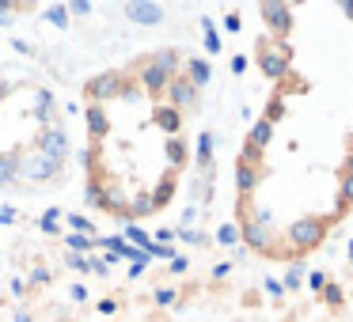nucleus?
Listing matches in <instances>:
<instances>
[{
  "instance_id": "nucleus-29",
  "label": "nucleus",
  "mask_w": 353,
  "mask_h": 322,
  "mask_svg": "<svg viewBox=\"0 0 353 322\" xmlns=\"http://www.w3.org/2000/svg\"><path fill=\"white\" fill-rule=\"evenodd\" d=\"M122 239H125V243H133L137 250H145V254H148V246H152V235H148L145 228H137V224H125Z\"/></svg>"
},
{
  "instance_id": "nucleus-24",
  "label": "nucleus",
  "mask_w": 353,
  "mask_h": 322,
  "mask_svg": "<svg viewBox=\"0 0 353 322\" xmlns=\"http://www.w3.org/2000/svg\"><path fill=\"white\" fill-rule=\"evenodd\" d=\"M304 277H307L304 261H289V269H285V277H281V288H285V296H289V292H300V284H304Z\"/></svg>"
},
{
  "instance_id": "nucleus-50",
  "label": "nucleus",
  "mask_w": 353,
  "mask_h": 322,
  "mask_svg": "<svg viewBox=\"0 0 353 322\" xmlns=\"http://www.w3.org/2000/svg\"><path fill=\"white\" fill-rule=\"evenodd\" d=\"M95 307H99V314H114L118 311V299H99Z\"/></svg>"
},
{
  "instance_id": "nucleus-35",
  "label": "nucleus",
  "mask_w": 353,
  "mask_h": 322,
  "mask_svg": "<svg viewBox=\"0 0 353 322\" xmlns=\"http://www.w3.org/2000/svg\"><path fill=\"white\" fill-rule=\"evenodd\" d=\"M50 281H54L50 266H34V269H31V277H27V284H31V288H42V284H50Z\"/></svg>"
},
{
  "instance_id": "nucleus-57",
  "label": "nucleus",
  "mask_w": 353,
  "mask_h": 322,
  "mask_svg": "<svg viewBox=\"0 0 353 322\" xmlns=\"http://www.w3.org/2000/svg\"><path fill=\"white\" fill-rule=\"evenodd\" d=\"M350 269H353V266H350Z\"/></svg>"
},
{
  "instance_id": "nucleus-14",
  "label": "nucleus",
  "mask_w": 353,
  "mask_h": 322,
  "mask_svg": "<svg viewBox=\"0 0 353 322\" xmlns=\"http://www.w3.org/2000/svg\"><path fill=\"white\" fill-rule=\"evenodd\" d=\"M152 122L160 125V129L168 133V137H179V129H183V114H179L175 107H168V103H160V107H156Z\"/></svg>"
},
{
  "instance_id": "nucleus-7",
  "label": "nucleus",
  "mask_w": 353,
  "mask_h": 322,
  "mask_svg": "<svg viewBox=\"0 0 353 322\" xmlns=\"http://www.w3.org/2000/svg\"><path fill=\"white\" fill-rule=\"evenodd\" d=\"M163 95H168V107H175L179 114H198V107H201V92L186 76H175Z\"/></svg>"
},
{
  "instance_id": "nucleus-4",
  "label": "nucleus",
  "mask_w": 353,
  "mask_h": 322,
  "mask_svg": "<svg viewBox=\"0 0 353 322\" xmlns=\"http://www.w3.org/2000/svg\"><path fill=\"white\" fill-rule=\"evenodd\" d=\"M130 80H133V84H137L145 95H163L175 76H168L163 69H156V65L148 61V54H145V57H137V61L130 65Z\"/></svg>"
},
{
  "instance_id": "nucleus-10",
  "label": "nucleus",
  "mask_w": 353,
  "mask_h": 322,
  "mask_svg": "<svg viewBox=\"0 0 353 322\" xmlns=\"http://www.w3.org/2000/svg\"><path fill=\"white\" fill-rule=\"evenodd\" d=\"M39 152L50 155L54 163H65V155H69V137H65L61 125H50V129H42L39 137Z\"/></svg>"
},
{
  "instance_id": "nucleus-8",
  "label": "nucleus",
  "mask_w": 353,
  "mask_h": 322,
  "mask_svg": "<svg viewBox=\"0 0 353 322\" xmlns=\"http://www.w3.org/2000/svg\"><path fill=\"white\" fill-rule=\"evenodd\" d=\"M270 175L266 163H251V160H236V193L243 201L254 197V190H259V182Z\"/></svg>"
},
{
  "instance_id": "nucleus-23",
  "label": "nucleus",
  "mask_w": 353,
  "mask_h": 322,
  "mask_svg": "<svg viewBox=\"0 0 353 322\" xmlns=\"http://www.w3.org/2000/svg\"><path fill=\"white\" fill-rule=\"evenodd\" d=\"M122 261H130V281H137L148 269V254L137 250V246H130V243H125V250H122Z\"/></svg>"
},
{
  "instance_id": "nucleus-6",
  "label": "nucleus",
  "mask_w": 353,
  "mask_h": 322,
  "mask_svg": "<svg viewBox=\"0 0 353 322\" xmlns=\"http://www.w3.org/2000/svg\"><path fill=\"white\" fill-rule=\"evenodd\" d=\"M122 84H125V72H99L84 84V95L92 99V107H103V103L122 95Z\"/></svg>"
},
{
  "instance_id": "nucleus-22",
  "label": "nucleus",
  "mask_w": 353,
  "mask_h": 322,
  "mask_svg": "<svg viewBox=\"0 0 353 322\" xmlns=\"http://www.w3.org/2000/svg\"><path fill=\"white\" fill-rule=\"evenodd\" d=\"M198 27H201V34H205V50H209V57H213V54H221V50H224V42H221V31H216V19L201 16V19H198Z\"/></svg>"
},
{
  "instance_id": "nucleus-44",
  "label": "nucleus",
  "mask_w": 353,
  "mask_h": 322,
  "mask_svg": "<svg viewBox=\"0 0 353 322\" xmlns=\"http://www.w3.org/2000/svg\"><path fill=\"white\" fill-rule=\"evenodd\" d=\"M224 31H228V34H239V31H243V19H239V12H228V16H224Z\"/></svg>"
},
{
  "instance_id": "nucleus-30",
  "label": "nucleus",
  "mask_w": 353,
  "mask_h": 322,
  "mask_svg": "<svg viewBox=\"0 0 353 322\" xmlns=\"http://www.w3.org/2000/svg\"><path fill=\"white\" fill-rule=\"evenodd\" d=\"M175 239H179V243H186V246H209V243H213L201 228H175Z\"/></svg>"
},
{
  "instance_id": "nucleus-38",
  "label": "nucleus",
  "mask_w": 353,
  "mask_h": 322,
  "mask_svg": "<svg viewBox=\"0 0 353 322\" xmlns=\"http://www.w3.org/2000/svg\"><path fill=\"white\" fill-rule=\"evenodd\" d=\"M198 220H201V208L198 205H186L183 208V224H179V228H198Z\"/></svg>"
},
{
  "instance_id": "nucleus-48",
  "label": "nucleus",
  "mask_w": 353,
  "mask_h": 322,
  "mask_svg": "<svg viewBox=\"0 0 353 322\" xmlns=\"http://www.w3.org/2000/svg\"><path fill=\"white\" fill-rule=\"evenodd\" d=\"M69 296H72V303H88V288H84V284H72V288H69Z\"/></svg>"
},
{
  "instance_id": "nucleus-18",
  "label": "nucleus",
  "mask_w": 353,
  "mask_h": 322,
  "mask_svg": "<svg viewBox=\"0 0 353 322\" xmlns=\"http://www.w3.org/2000/svg\"><path fill=\"white\" fill-rule=\"evenodd\" d=\"M270 140H274V125H270V122H262V118H259V122L251 125V133H247V144H251L254 152H266V148H270Z\"/></svg>"
},
{
  "instance_id": "nucleus-45",
  "label": "nucleus",
  "mask_w": 353,
  "mask_h": 322,
  "mask_svg": "<svg viewBox=\"0 0 353 322\" xmlns=\"http://www.w3.org/2000/svg\"><path fill=\"white\" fill-rule=\"evenodd\" d=\"M232 266H236V261H216V266L209 269V277H213V281H224V277L232 273Z\"/></svg>"
},
{
  "instance_id": "nucleus-25",
  "label": "nucleus",
  "mask_w": 353,
  "mask_h": 322,
  "mask_svg": "<svg viewBox=\"0 0 353 322\" xmlns=\"http://www.w3.org/2000/svg\"><path fill=\"white\" fill-rule=\"evenodd\" d=\"M65 224H69L72 235H88V239H95V224H92V216H84V213H65Z\"/></svg>"
},
{
  "instance_id": "nucleus-53",
  "label": "nucleus",
  "mask_w": 353,
  "mask_h": 322,
  "mask_svg": "<svg viewBox=\"0 0 353 322\" xmlns=\"http://www.w3.org/2000/svg\"><path fill=\"white\" fill-rule=\"evenodd\" d=\"M12 322H31V311H16V314H12Z\"/></svg>"
},
{
  "instance_id": "nucleus-20",
  "label": "nucleus",
  "mask_w": 353,
  "mask_h": 322,
  "mask_svg": "<svg viewBox=\"0 0 353 322\" xmlns=\"http://www.w3.org/2000/svg\"><path fill=\"white\" fill-rule=\"evenodd\" d=\"M16 178H19V152H4L0 155V190L16 186Z\"/></svg>"
},
{
  "instance_id": "nucleus-51",
  "label": "nucleus",
  "mask_w": 353,
  "mask_h": 322,
  "mask_svg": "<svg viewBox=\"0 0 353 322\" xmlns=\"http://www.w3.org/2000/svg\"><path fill=\"white\" fill-rule=\"evenodd\" d=\"M342 175H353V148L345 152V160H342V171H338V178H342Z\"/></svg>"
},
{
  "instance_id": "nucleus-47",
  "label": "nucleus",
  "mask_w": 353,
  "mask_h": 322,
  "mask_svg": "<svg viewBox=\"0 0 353 322\" xmlns=\"http://www.w3.org/2000/svg\"><path fill=\"white\" fill-rule=\"evenodd\" d=\"M12 50H16L19 57H34V46L27 39H12Z\"/></svg>"
},
{
  "instance_id": "nucleus-40",
  "label": "nucleus",
  "mask_w": 353,
  "mask_h": 322,
  "mask_svg": "<svg viewBox=\"0 0 353 322\" xmlns=\"http://www.w3.org/2000/svg\"><path fill=\"white\" fill-rule=\"evenodd\" d=\"M262 288H266L270 299H285V288H281V281H277V277H266V281H262Z\"/></svg>"
},
{
  "instance_id": "nucleus-49",
  "label": "nucleus",
  "mask_w": 353,
  "mask_h": 322,
  "mask_svg": "<svg viewBox=\"0 0 353 322\" xmlns=\"http://www.w3.org/2000/svg\"><path fill=\"white\" fill-rule=\"evenodd\" d=\"M8 288H12V296H16V299H23V296H27V281H19V277H12Z\"/></svg>"
},
{
  "instance_id": "nucleus-9",
  "label": "nucleus",
  "mask_w": 353,
  "mask_h": 322,
  "mask_svg": "<svg viewBox=\"0 0 353 322\" xmlns=\"http://www.w3.org/2000/svg\"><path fill=\"white\" fill-rule=\"evenodd\" d=\"M122 12H125V19H130V23H137V27H156V23H163V19H168V12H163L160 4H148V0H130Z\"/></svg>"
},
{
  "instance_id": "nucleus-43",
  "label": "nucleus",
  "mask_w": 353,
  "mask_h": 322,
  "mask_svg": "<svg viewBox=\"0 0 353 322\" xmlns=\"http://www.w3.org/2000/svg\"><path fill=\"white\" fill-rule=\"evenodd\" d=\"M19 220V208L8 205V201H0V224H16Z\"/></svg>"
},
{
  "instance_id": "nucleus-17",
  "label": "nucleus",
  "mask_w": 353,
  "mask_h": 322,
  "mask_svg": "<svg viewBox=\"0 0 353 322\" xmlns=\"http://www.w3.org/2000/svg\"><path fill=\"white\" fill-rule=\"evenodd\" d=\"M345 296H350V292H345L342 284L334 281V277H327V284H323V292H319V299H323V303H327L330 311L338 314V311H342V307H345Z\"/></svg>"
},
{
  "instance_id": "nucleus-37",
  "label": "nucleus",
  "mask_w": 353,
  "mask_h": 322,
  "mask_svg": "<svg viewBox=\"0 0 353 322\" xmlns=\"http://www.w3.org/2000/svg\"><path fill=\"white\" fill-rule=\"evenodd\" d=\"M65 266H69L72 273H88V258H84V254H72V250H65Z\"/></svg>"
},
{
  "instance_id": "nucleus-16",
  "label": "nucleus",
  "mask_w": 353,
  "mask_h": 322,
  "mask_svg": "<svg viewBox=\"0 0 353 322\" xmlns=\"http://www.w3.org/2000/svg\"><path fill=\"white\" fill-rule=\"evenodd\" d=\"M163 155H168V167L179 175L183 163H186V155H190V152H186V140L183 137H168V140H163Z\"/></svg>"
},
{
  "instance_id": "nucleus-52",
  "label": "nucleus",
  "mask_w": 353,
  "mask_h": 322,
  "mask_svg": "<svg viewBox=\"0 0 353 322\" xmlns=\"http://www.w3.org/2000/svg\"><path fill=\"white\" fill-rule=\"evenodd\" d=\"M8 92H12V80H4V76H0V103L8 99Z\"/></svg>"
},
{
  "instance_id": "nucleus-26",
  "label": "nucleus",
  "mask_w": 353,
  "mask_h": 322,
  "mask_svg": "<svg viewBox=\"0 0 353 322\" xmlns=\"http://www.w3.org/2000/svg\"><path fill=\"white\" fill-rule=\"evenodd\" d=\"M34 118H39V122H50V118H54V92H46V87L34 92Z\"/></svg>"
},
{
  "instance_id": "nucleus-31",
  "label": "nucleus",
  "mask_w": 353,
  "mask_h": 322,
  "mask_svg": "<svg viewBox=\"0 0 353 322\" xmlns=\"http://www.w3.org/2000/svg\"><path fill=\"white\" fill-rule=\"evenodd\" d=\"M213 243L232 246V250H236V246H239V224H221V228H216V235H213Z\"/></svg>"
},
{
  "instance_id": "nucleus-15",
  "label": "nucleus",
  "mask_w": 353,
  "mask_h": 322,
  "mask_svg": "<svg viewBox=\"0 0 353 322\" xmlns=\"http://www.w3.org/2000/svg\"><path fill=\"white\" fill-rule=\"evenodd\" d=\"M338 205H334V213H330V220H342V216L345 213H350V208H353V175H342V178H338Z\"/></svg>"
},
{
  "instance_id": "nucleus-39",
  "label": "nucleus",
  "mask_w": 353,
  "mask_h": 322,
  "mask_svg": "<svg viewBox=\"0 0 353 322\" xmlns=\"http://www.w3.org/2000/svg\"><path fill=\"white\" fill-rule=\"evenodd\" d=\"M304 281H307V288H312L315 296H319V292H323V284H327V273H323V269H312V273H307Z\"/></svg>"
},
{
  "instance_id": "nucleus-28",
  "label": "nucleus",
  "mask_w": 353,
  "mask_h": 322,
  "mask_svg": "<svg viewBox=\"0 0 353 322\" xmlns=\"http://www.w3.org/2000/svg\"><path fill=\"white\" fill-rule=\"evenodd\" d=\"M285 114H289V103H285L281 95H274V99L266 103V110H262V122H270V125L277 129V122H281Z\"/></svg>"
},
{
  "instance_id": "nucleus-1",
  "label": "nucleus",
  "mask_w": 353,
  "mask_h": 322,
  "mask_svg": "<svg viewBox=\"0 0 353 322\" xmlns=\"http://www.w3.org/2000/svg\"><path fill=\"white\" fill-rule=\"evenodd\" d=\"M330 228H334V220H330V216L312 213V216H300V220H292L289 228L281 231V239H285V246H289L296 258H304V254L315 250V246L327 243V231H330Z\"/></svg>"
},
{
  "instance_id": "nucleus-27",
  "label": "nucleus",
  "mask_w": 353,
  "mask_h": 322,
  "mask_svg": "<svg viewBox=\"0 0 353 322\" xmlns=\"http://www.w3.org/2000/svg\"><path fill=\"white\" fill-rule=\"evenodd\" d=\"M61 220H65L61 208H46V213L39 216V231L42 235H61Z\"/></svg>"
},
{
  "instance_id": "nucleus-2",
  "label": "nucleus",
  "mask_w": 353,
  "mask_h": 322,
  "mask_svg": "<svg viewBox=\"0 0 353 322\" xmlns=\"http://www.w3.org/2000/svg\"><path fill=\"white\" fill-rule=\"evenodd\" d=\"M254 61H259L262 76L281 84V80H289V69H292V46L289 42H274V39H259Z\"/></svg>"
},
{
  "instance_id": "nucleus-55",
  "label": "nucleus",
  "mask_w": 353,
  "mask_h": 322,
  "mask_svg": "<svg viewBox=\"0 0 353 322\" xmlns=\"http://www.w3.org/2000/svg\"><path fill=\"white\" fill-rule=\"evenodd\" d=\"M345 148H353V129H350V137H345Z\"/></svg>"
},
{
  "instance_id": "nucleus-5",
  "label": "nucleus",
  "mask_w": 353,
  "mask_h": 322,
  "mask_svg": "<svg viewBox=\"0 0 353 322\" xmlns=\"http://www.w3.org/2000/svg\"><path fill=\"white\" fill-rule=\"evenodd\" d=\"M259 16L266 19V39H274V42H289V34H292V8L289 4H281V0H266V4H259Z\"/></svg>"
},
{
  "instance_id": "nucleus-3",
  "label": "nucleus",
  "mask_w": 353,
  "mask_h": 322,
  "mask_svg": "<svg viewBox=\"0 0 353 322\" xmlns=\"http://www.w3.org/2000/svg\"><path fill=\"white\" fill-rule=\"evenodd\" d=\"M57 171H61V163H54L50 155H42L39 148H31V152H19V178L23 182H54Z\"/></svg>"
},
{
  "instance_id": "nucleus-46",
  "label": "nucleus",
  "mask_w": 353,
  "mask_h": 322,
  "mask_svg": "<svg viewBox=\"0 0 353 322\" xmlns=\"http://www.w3.org/2000/svg\"><path fill=\"white\" fill-rule=\"evenodd\" d=\"M247 65H251V61H247V57H243V54H236V57H232V61H228V69H232V76H243V72H247Z\"/></svg>"
},
{
  "instance_id": "nucleus-54",
  "label": "nucleus",
  "mask_w": 353,
  "mask_h": 322,
  "mask_svg": "<svg viewBox=\"0 0 353 322\" xmlns=\"http://www.w3.org/2000/svg\"><path fill=\"white\" fill-rule=\"evenodd\" d=\"M345 254H350V266H353V239H350V246H345Z\"/></svg>"
},
{
  "instance_id": "nucleus-33",
  "label": "nucleus",
  "mask_w": 353,
  "mask_h": 322,
  "mask_svg": "<svg viewBox=\"0 0 353 322\" xmlns=\"http://www.w3.org/2000/svg\"><path fill=\"white\" fill-rule=\"evenodd\" d=\"M156 307H179V288H171V284H160V288L152 292Z\"/></svg>"
},
{
  "instance_id": "nucleus-19",
  "label": "nucleus",
  "mask_w": 353,
  "mask_h": 322,
  "mask_svg": "<svg viewBox=\"0 0 353 322\" xmlns=\"http://www.w3.org/2000/svg\"><path fill=\"white\" fill-rule=\"evenodd\" d=\"M84 114H88V133L95 137V144H103V133L110 129V118H107V110H103V107H88Z\"/></svg>"
},
{
  "instance_id": "nucleus-36",
  "label": "nucleus",
  "mask_w": 353,
  "mask_h": 322,
  "mask_svg": "<svg viewBox=\"0 0 353 322\" xmlns=\"http://www.w3.org/2000/svg\"><path fill=\"white\" fill-rule=\"evenodd\" d=\"M84 201H88V208H103V190L88 178V186H84Z\"/></svg>"
},
{
  "instance_id": "nucleus-56",
  "label": "nucleus",
  "mask_w": 353,
  "mask_h": 322,
  "mask_svg": "<svg viewBox=\"0 0 353 322\" xmlns=\"http://www.w3.org/2000/svg\"><path fill=\"white\" fill-rule=\"evenodd\" d=\"M342 8H345V12H350V16H353V4H342Z\"/></svg>"
},
{
  "instance_id": "nucleus-21",
  "label": "nucleus",
  "mask_w": 353,
  "mask_h": 322,
  "mask_svg": "<svg viewBox=\"0 0 353 322\" xmlns=\"http://www.w3.org/2000/svg\"><path fill=\"white\" fill-rule=\"evenodd\" d=\"M190 193H194V201H198V208L213 205V175H194Z\"/></svg>"
},
{
  "instance_id": "nucleus-41",
  "label": "nucleus",
  "mask_w": 353,
  "mask_h": 322,
  "mask_svg": "<svg viewBox=\"0 0 353 322\" xmlns=\"http://www.w3.org/2000/svg\"><path fill=\"white\" fill-rule=\"evenodd\" d=\"M168 269H171V273H175V277H183L186 269H190V258H186V254H175V258L168 261Z\"/></svg>"
},
{
  "instance_id": "nucleus-34",
  "label": "nucleus",
  "mask_w": 353,
  "mask_h": 322,
  "mask_svg": "<svg viewBox=\"0 0 353 322\" xmlns=\"http://www.w3.org/2000/svg\"><path fill=\"white\" fill-rule=\"evenodd\" d=\"M95 246V239H88V235H65V250H72V254H84V250H92Z\"/></svg>"
},
{
  "instance_id": "nucleus-13",
  "label": "nucleus",
  "mask_w": 353,
  "mask_h": 322,
  "mask_svg": "<svg viewBox=\"0 0 353 322\" xmlns=\"http://www.w3.org/2000/svg\"><path fill=\"white\" fill-rule=\"evenodd\" d=\"M148 61H152L156 69H163L168 76H179V69H183V57H179V50H171V46L152 50V54H148Z\"/></svg>"
},
{
  "instance_id": "nucleus-42",
  "label": "nucleus",
  "mask_w": 353,
  "mask_h": 322,
  "mask_svg": "<svg viewBox=\"0 0 353 322\" xmlns=\"http://www.w3.org/2000/svg\"><path fill=\"white\" fill-rule=\"evenodd\" d=\"M69 8V16H92L95 4H88V0H72V4H65Z\"/></svg>"
},
{
  "instance_id": "nucleus-11",
  "label": "nucleus",
  "mask_w": 353,
  "mask_h": 322,
  "mask_svg": "<svg viewBox=\"0 0 353 322\" xmlns=\"http://www.w3.org/2000/svg\"><path fill=\"white\" fill-rule=\"evenodd\" d=\"M213 155H216V137L205 129L198 137V144H194V167H198V175H213Z\"/></svg>"
},
{
  "instance_id": "nucleus-32",
  "label": "nucleus",
  "mask_w": 353,
  "mask_h": 322,
  "mask_svg": "<svg viewBox=\"0 0 353 322\" xmlns=\"http://www.w3.org/2000/svg\"><path fill=\"white\" fill-rule=\"evenodd\" d=\"M42 19L54 23V27H69V8H65V4H46V8H42Z\"/></svg>"
},
{
  "instance_id": "nucleus-12",
  "label": "nucleus",
  "mask_w": 353,
  "mask_h": 322,
  "mask_svg": "<svg viewBox=\"0 0 353 322\" xmlns=\"http://www.w3.org/2000/svg\"><path fill=\"white\" fill-rule=\"evenodd\" d=\"M183 69H186L183 76L190 80V84L198 87V92H201V87H209V80H213V65H209L205 57H186Z\"/></svg>"
}]
</instances>
